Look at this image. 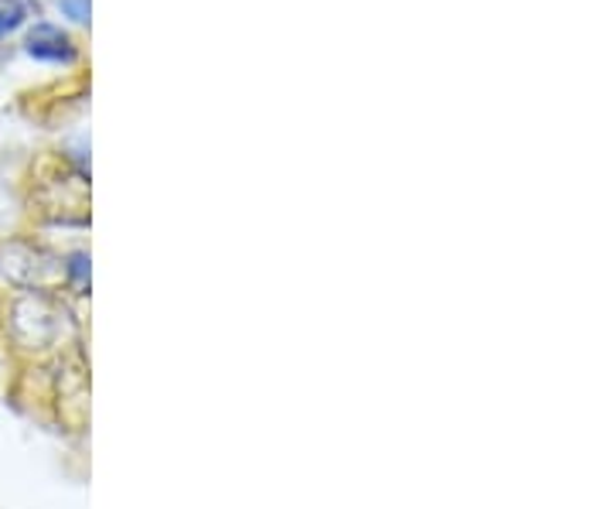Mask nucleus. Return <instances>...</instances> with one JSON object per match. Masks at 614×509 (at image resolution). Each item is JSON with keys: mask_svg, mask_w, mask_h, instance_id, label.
<instances>
[{"mask_svg": "<svg viewBox=\"0 0 614 509\" xmlns=\"http://www.w3.org/2000/svg\"><path fill=\"white\" fill-rule=\"evenodd\" d=\"M28 52L35 59H44V62H68L76 55L73 38H68L62 28H52V25H38L28 35Z\"/></svg>", "mask_w": 614, "mask_h": 509, "instance_id": "nucleus-1", "label": "nucleus"}, {"mask_svg": "<svg viewBox=\"0 0 614 509\" xmlns=\"http://www.w3.org/2000/svg\"><path fill=\"white\" fill-rule=\"evenodd\" d=\"M62 11H68L76 21L89 17V0H62Z\"/></svg>", "mask_w": 614, "mask_h": 509, "instance_id": "nucleus-3", "label": "nucleus"}, {"mask_svg": "<svg viewBox=\"0 0 614 509\" xmlns=\"http://www.w3.org/2000/svg\"><path fill=\"white\" fill-rule=\"evenodd\" d=\"M25 17H28L25 0H0V38L17 31L21 25H25Z\"/></svg>", "mask_w": 614, "mask_h": 509, "instance_id": "nucleus-2", "label": "nucleus"}]
</instances>
